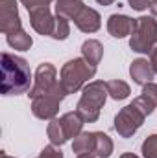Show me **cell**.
I'll use <instances>...</instances> for the list:
<instances>
[{
    "instance_id": "6da1fadb",
    "label": "cell",
    "mask_w": 157,
    "mask_h": 158,
    "mask_svg": "<svg viewBox=\"0 0 157 158\" xmlns=\"http://www.w3.org/2000/svg\"><path fill=\"white\" fill-rule=\"evenodd\" d=\"M0 92L4 96H19L30 92L34 86V76L24 57L4 52L0 57Z\"/></svg>"
},
{
    "instance_id": "7a4b0ae2",
    "label": "cell",
    "mask_w": 157,
    "mask_h": 158,
    "mask_svg": "<svg viewBox=\"0 0 157 158\" xmlns=\"http://www.w3.org/2000/svg\"><path fill=\"white\" fill-rule=\"evenodd\" d=\"M107 85L105 81H91L83 86L81 98L76 105V112L85 123H94L100 118V110L107 101Z\"/></svg>"
},
{
    "instance_id": "3957f363",
    "label": "cell",
    "mask_w": 157,
    "mask_h": 158,
    "mask_svg": "<svg viewBox=\"0 0 157 158\" xmlns=\"http://www.w3.org/2000/svg\"><path fill=\"white\" fill-rule=\"evenodd\" d=\"M94 76H96V66L89 64L83 57H74L61 66L59 83L65 94L69 96V94H76L78 90H81L87 83H91V79Z\"/></svg>"
},
{
    "instance_id": "277c9868",
    "label": "cell",
    "mask_w": 157,
    "mask_h": 158,
    "mask_svg": "<svg viewBox=\"0 0 157 158\" xmlns=\"http://www.w3.org/2000/svg\"><path fill=\"white\" fill-rule=\"evenodd\" d=\"M157 44V20L155 17L135 19L133 31L129 35V48L137 53H150Z\"/></svg>"
},
{
    "instance_id": "5b68a950",
    "label": "cell",
    "mask_w": 157,
    "mask_h": 158,
    "mask_svg": "<svg viewBox=\"0 0 157 158\" xmlns=\"http://www.w3.org/2000/svg\"><path fill=\"white\" fill-rule=\"evenodd\" d=\"M146 119V114L131 101L129 105H126L124 109L118 110V114L115 116V131L118 132L120 138H133V134L142 127Z\"/></svg>"
},
{
    "instance_id": "8992f818",
    "label": "cell",
    "mask_w": 157,
    "mask_h": 158,
    "mask_svg": "<svg viewBox=\"0 0 157 158\" xmlns=\"http://www.w3.org/2000/svg\"><path fill=\"white\" fill-rule=\"evenodd\" d=\"M65 90L63 86L56 88L54 92H48V94H41L37 98L32 99V112L34 116L39 119H54L59 112V105L65 98Z\"/></svg>"
},
{
    "instance_id": "52a82bcc",
    "label": "cell",
    "mask_w": 157,
    "mask_h": 158,
    "mask_svg": "<svg viewBox=\"0 0 157 158\" xmlns=\"http://www.w3.org/2000/svg\"><path fill=\"white\" fill-rule=\"evenodd\" d=\"M61 83L57 81V70L52 63H41L35 70V76H34V86L32 90L28 92L30 99L37 98L41 94H48V92H54L56 88H59Z\"/></svg>"
},
{
    "instance_id": "ba28073f",
    "label": "cell",
    "mask_w": 157,
    "mask_h": 158,
    "mask_svg": "<svg viewBox=\"0 0 157 158\" xmlns=\"http://www.w3.org/2000/svg\"><path fill=\"white\" fill-rule=\"evenodd\" d=\"M22 30V20L19 15V6L15 0H0V31L11 35Z\"/></svg>"
},
{
    "instance_id": "9c48e42d",
    "label": "cell",
    "mask_w": 157,
    "mask_h": 158,
    "mask_svg": "<svg viewBox=\"0 0 157 158\" xmlns=\"http://www.w3.org/2000/svg\"><path fill=\"white\" fill-rule=\"evenodd\" d=\"M30 15V24L32 28L39 33V35H52V30H54V20L56 17L52 15L50 11V6H43V7H35L32 11H28Z\"/></svg>"
},
{
    "instance_id": "30bf717a",
    "label": "cell",
    "mask_w": 157,
    "mask_h": 158,
    "mask_svg": "<svg viewBox=\"0 0 157 158\" xmlns=\"http://www.w3.org/2000/svg\"><path fill=\"white\" fill-rule=\"evenodd\" d=\"M133 26H135V19L122 15V13H115L107 19V31L115 39H124V37L131 35Z\"/></svg>"
},
{
    "instance_id": "8fae6325",
    "label": "cell",
    "mask_w": 157,
    "mask_h": 158,
    "mask_svg": "<svg viewBox=\"0 0 157 158\" xmlns=\"http://www.w3.org/2000/svg\"><path fill=\"white\" fill-rule=\"evenodd\" d=\"M74 24L83 33H96L100 30V26H102V17H100V13L96 9L85 6L78 13V17L74 19Z\"/></svg>"
},
{
    "instance_id": "7c38bea8",
    "label": "cell",
    "mask_w": 157,
    "mask_h": 158,
    "mask_svg": "<svg viewBox=\"0 0 157 158\" xmlns=\"http://www.w3.org/2000/svg\"><path fill=\"white\" fill-rule=\"evenodd\" d=\"M129 76L133 79V83L144 86L146 83H152L155 72H154V68H152V64H150L148 59L139 57V59H135V61L129 64Z\"/></svg>"
},
{
    "instance_id": "4fadbf2b",
    "label": "cell",
    "mask_w": 157,
    "mask_h": 158,
    "mask_svg": "<svg viewBox=\"0 0 157 158\" xmlns=\"http://www.w3.org/2000/svg\"><path fill=\"white\" fill-rule=\"evenodd\" d=\"M81 57L92 64V66H98L102 57H104V46L102 42L96 39H87L83 44H81Z\"/></svg>"
},
{
    "instance_id": "5bb4252c",
    "label": "cell",
    "mask_w": 157,
    "mask_h": 158,
    "mask_svg": "<svg viewBox=\"0 0 157 158\" xmlns=\"http://www.w3.org/2000/svg\"><path fill=\"white\" fill-rule=\"evenodd\" d=\"M61 125H63V129H65V134H67V140H74L76 136H79L81 132H83V119L79 116L78 112L74 110V112H65L63 116H61Z\"/></svg>"
},
{
    "instance_id": "9a60e30c",
    "label": "cell",
    "mask_w": 157,
    "mask_h": 158,
    "mask_svg": "<svg viewBox=\"0 0 157 158\" xmlns=\"http://www.w3.org/2000/svg\"><path fill=\"white\" fill-rule=\"evenodd\" d=\"M113 149H115L113 140L105 132L96 131L94 132V156L96 158H109L113 155Z\"/></svg>"
},
{
    "instance_id": "2e32d148",
    "label": "cell",
    "mask_w": 157,
    "mask_h": 158,
    "mask_svg": "<svg viewBox=\"0 0 157 158\" xmlns=\"http://www.w3.org/2000/svg\"><path fill=\"white\" fill-rule=\"evenodd\" d=\"M72 151L76 156L81 155H94V132H81L72 142Z\"/></svg>"
},
{
    "instance_id": "e0dca14e",
    "label": "cell",
    "mask_w": 157,
    "mask_h": 158,
    "mask_svg": "<svg viewBox=\"0 0 157 158\" xmlns=\"http://www.w3.org/2000/svg\"><path fill=\"white\" fill-rule=\"evenodd\" d=\"M6 40L13 50H19V52H28L34 46L32 35L28 31H24V30H19V31H15L11 35H6Z\"/></svg>"
},
{
    "instance_id": "ac0fdd59",
    "label": "cell",
    "mask_w": 157,
    "mask_h": 158,
    "mask_svg": "<svg viewBox=\"0 0 157 158\" xmlns=\"http://www.w3.org/2000/svg\"><path fill=\"white\" fill-rule=\"evenodd\" d=\"M46 136H48L50 143L56 145V147H61V145L67 142V134H65V129H63L59 118L50 119V123H48V127H46Z\"/></svg>"
},
{
    "instance_id": "d6986e66",
    "label": "cell",
    "mask_w": 157,
    "mask_h": 158,
    "mask_svg": "<svg viewBox=\"0 0 157 158\" xmlns=\"http://www.w3.org/2000/svg\"><path fill=\"white\" fill-rule=\"evenodd\" d=\"M107 85V92H109V98L115 99V101H122L126 98H129L131 94V88L126 81L122 79H111V81H105Z\"/></svg>"
},
{
    "instance_id": "ffe728a7",
    "label": "cell",
    "mask_w": 157,
    "mask_h": 158,
    "mask_svg": "<svg viewBox=\"0 0 157 158\" xmlns=\"http://www.w3.org/2000/svg\"><path fill=\"white\" fill-rule=\"evenodd\" d=\"M70 35V20L61 17V15H56V20H54V30H52V39L56 40H65Z\"/></svg>"
},
{
    "instance_id": "44dd1931",
    "label": "cell",
    "mask_w": 157,
    "mask_h": 158,
    "mask_svg": "<svg viewBox=\"0 0 157 158\" xmlns=\"http://www.w3.org/2000/svg\"><path fill=\"white\" fill-rule=\"evenodd\" d=\"M142 156L144 158H157V134H150L144 142H142Z\"/></svg>"
},
{
    "instance_id": "7402d4cb",
    "label": "cell",
    "mask_w": 157,
    "mask_h": 158,
    "mask_svg": "<svg viewBox=\"0 0 157 158\" xmlns=\"http://www.w3.org/2000/svg\"><path fill=\"white\" fill-rule=\"evenodd\" d=\"M141 96L144 98V99H148L152 105H154V109H157V83H146L144 86H142V92H141Z\"/></svg>"
},
{
    "instance_id": "603a6c76",
    "label": "cell",
    "mask_w": 157,
    "mask_h": 158,
    "mask_svg": "<svg viewBox=\"0 0 157 158\" xmlns=\"http://www.w3.org/2000/svg\"><path fill=\"white\" fill-rule=\"evenodd\" d=\"M37 158H63V153H61V149L59 147H56V145H46V147H43V151L39 153V156Z\"/></svg>"
},
{
    "instance_id": "cb8c5ba5",
    "label": "cell",
    "mask_w": 157,
    "mask_h": 158,
    "mask_svg": "<svg viewBox=\"0 0 157 158\" xmlns=\"http://www.w3.org/2000/svg\"><path fill=\"white\" fill-rule=\"evenodd\" d=\"M28 11L35 9V7H43V6H50V0H19Z\"/></svg>"
},
{
    "instance_id": "d4e9b609",
    "label": "cell",
    "mask_w": 157,
    "mask_h": 158,
    "mask_svg": "<svg viewBox=\"0 0 157 158\" xmlns=\"http://www.w3.org/2000/svg\"><path fill=\"white\" fill-rule=\"evenodd\" d=\"M150 2H152V0H128L129 7L135 9V11H144V9H148V7H150Z\"/></svg>"
},
{
    "instance_id": "484cf974",
    "label": "cell",
    "mask_w": 157,
    "mask_h": 158,
    "mask_svg": "<svg viewBox=\"0 0 157 158\" xmlns=\"http://www.w3.org/2000/svg\"><path fill=\"white\" fill-rule=\"evenodd\" d=\"M150 64H152V68H154V72L157 74V44L154 46V50L150 52Z\"/></svg>"
},
{
    "instance_id": "4316f807",
    "label": "cell",
    "mask_w": 157,
    "mask_h": 158,
    "mask_svg": "<svg viewBox=\"0 0 157 158\" xmlns=\"http://www.w3.org/2000/svg\"><path fill=\"white\" fill-rule=\"evenodd\" d=\"M150 11H152V17H157V0L150 2Z\"/></svg>"
},
{
    "instance_id": "83f0119b",
    "label": "cell",
    "mask_w": 157,
    "mask_h": 158,
    "mask_svg": "<svg viewBox=\"0 0 157 158\" xmlns=\"http://www.w3.org/2000/svg\"><path fill=\"white\" fill-rule=\"evenodd\" d=\"M120 158H139V156H137L135 153H122V155H120Z\"/></svg>"
},
{
    "instance_id": "f1b7e54d",
    "label": "cell",
    "mask_w": 157,
    "mask_h": 158,
    "mask_svg": "<svg viewBox=\"0 0 157 158\" xmlns=\"http://www.w3.org/2000/svg\"><path fill=\"white\" fill-rule=\"evenodd\" d=\"M96 2H98L100 6H111V4H113L115 0H96Z\"/></svg>"
},
{
    "instance_id": "f546056e",
    "label": "cell",
    "mask_w": 157,
    "mask_h": 158,
    "mask_svg": "<svg viewBox=\"0 0 157 158\" xmlns=\"http://www.w3.org/2000/svg\"><path fill=\"white\" fill-rule=\"evenodd\" d=\"M76 158H96L94 155H81V156H76Z\"/></svg>"
},
{
    "instance_id": "4dcf8cb0",
    "label": "cell",
    "mask_w": 157,
    "mask_h": 158,
    "mask_svg": "<svg viewBox=\"0 0 157 158\" xmlns=\"http://www.w3.org/2000/svg\"><path fill=\"white\" fill-rule=\"evenodd\" d=\"M0 158H13V156H7L6 153H2V155H0Z\"/></svg>"
},
{
    "instance_id": "1f68e13d",
    "label": "cell",
    "mask_w": 157,
    "mask_h": 158,
    "mask_svg": "<svg viewBox=\"0 0 157 158\" xmlns=\"http://www.w3.org/2000/svg\"><path fill=\"white\" fill-rule=\"evenodd\" d=\"M50 2H56V0H50Z\"/></svg>"
}]
</instances>
